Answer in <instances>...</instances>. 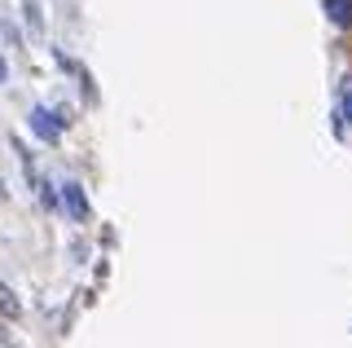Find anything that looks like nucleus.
<instances>
[{
	"label": "nucleus",
	"mask_w": 352,
	"mask_h": 348,
	"mask_svg": "<svg viewBox=\"0 0 352 348\" xmlns=\"http://www.w3.org/2000/svg\"><path fill=\"white\" fill-rule=\"evenodd\" d=\"M31 133H36L40 141H58V137H62L58 115H53V111H44V106H36V111H31Z\"/></svg>",
	"instance_id": "nucleus-1"
},
{
	"label": "nucleus",
	"mask_w": 352,
	"mask_h": 348,
	"mask_svg": "<svg viewBox=\"0 0 352 348\" xmlns=\"http://www.w3.org/2000/svg\"><path fill=\"white\" fill-rule=\"evenodd\" d=\"M62 203H66V212H71L75 221H84V216H88V199H84V186H75V181H66V186H62Z\"/></svg>",
	"instance_id": "nucleus-2"
},
{
	"label": "nucleus",
	"mask_w": 352,
	"mask_h": 348,
	"mask_svg": "<svg viewBox=\"0 0 352 348\" xmlns=\"http://www.w3.org/2000/svg\"><path fill=\"white\" fill-rule=\"evenodd\" d=\"M322 9L335 27H344V31L352 27V0H322Z\"/></svg>",
	"instance_id": "nucleus-3"
},
{
	"label": "nucleus",
	"mask_w": 352,
	"mask_h": 348,
	"mask_svg": "<svg viewBox=\"0 0 352 348\" xmlns=\"http://www.w3.org/2000/svg\"><path fill=\"white\" fill-rule=\"evenodd\" d=\"M0 313H5V318H18V313H22V304H18V296H14V287H5V282H0Z\"/></svg>",
	"instance_id": "nucleus-4"
},
{
	"label": "nucleus",
	"mask_w": 352,
	"mask_h": 348,
	"mask_svg": "<svg viewBox=\"0 0 352 348\" xmlns=\"http://www.w3.org/2000/svg\"><path fill=\"white\" fill-rule=\"evenodd\" d=\"M22 14H27V31L31 36H40L44 23H40V0H22Z\"/></svg>",
	"instance_id": "nucleus-5"
},
{
	"label": "nucleus",
	"mask_w": 352,
	"mask_h": 348,
	"mask_svg": "<svg viewBox=\"0 0 352 348\" xmlns=\"http://www.w3.org/2000/svg\"><path fill=\"white\" fill-rule=\"evenodd\" d=\"M339 115H344V124H352V89H344V97H339Z\"/></svg>",
	"instance_id": "nucleus-6"
},
{
	"label": "nucleus",
	"mask_w": 352,
	"mask_h": 348,
	"mask_svg": "<svg viewBox=\"0 0 352 348\" xmlns=\"http://www.w3.org/2000/svg\"><path fill=\"white\" fill-rule=\"evenodd\" d=\"M9 80V67H5V58H0V84H5Z\"/></svg>",
	"instance_id": "nucleus-7"
},
{
	"label": "nucleus",
	"mask_w": 352,
	"mask_h": 348,
	"mask_svg": "<svg viewBox=\"0 0 352 348\" xmlns=\"http://www.w3.org/2000/svg\"><path fill=\"white\" fill-rule=\"evenodd\" d=\"M0 199H5V181H0Z\"/></svg>",
	"instance_id": "nucleus-8"
}]
</instances>
